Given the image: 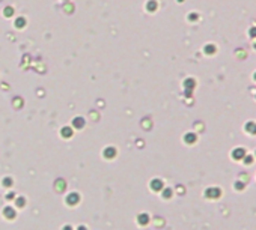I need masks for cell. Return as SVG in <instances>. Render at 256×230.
<instances>
[{"label": "cell", "instance_id": "4", "mask_svg": "<svg viewBox=\"0 0 256 230\" xmlns=\"http://www.w3.org/2000/svg\"><path fill=\"white\" fill-rule=\"evenodd\" d=\"M80 230H84V229H83V227H80Z\"/></svg>", "mask_w": 256, "mask_h": 230}, {"label": "cell", "instance_id": "2", "mask_svg": "<svg viewBox=\"0 0 256 230\" xmlns=\"http://www.w3.org/2000/svg\"><path fill=\"white\" fill-rule=\"evenodd\" d=\"M114 155V150L113 149H107L106 150V156H113Z\"/></svg>", "mask_w": 256, "mask_h": 230}, {"label": "cell", "instance_id": "1", "mask_svg": "<svg viewBox=\"0 0 256 230\" xmlns=\"http://www.w3.org/2000/svg\"><path fill=\"white\" fill-rule=\"evenodd\" d=\"M68 200H69V203H71V204H73V203H77V200H78V197H77L76 194H71V196H69V197H68Z\"/></svg>", "mask_w": 256, "mask_h": 230}, {"label": "cell", "instance_id": "3", "mask_svg": "<svg viewBox=\"0 0 256 230\" xmlns=\"http://www.w3.org/2000/svg\"><path fill=\"white\" fill-rule=\"evenodd\" d=\"M139 221H140V223H145V221H148V217H145V215H142L140 218H139Z\"/></svg>", "mask_w": 256, "mask_h": 230}]
</instances>
